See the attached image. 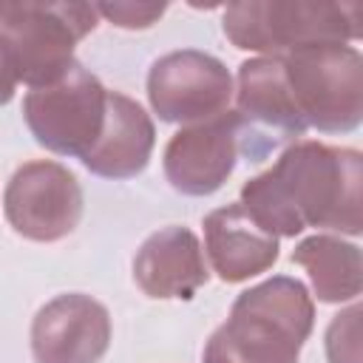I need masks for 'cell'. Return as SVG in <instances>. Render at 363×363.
Instances as JSON below:
<instances>
[{"instance_id": "5", "label": "cell", "mask_w": 363, "mask_h": 363, "mask_svg": "<svg viewBox=\"0 0 363 363\" xmlns=\"http://www.w3.org/2000/svg\"><path fill=\"white\" fill-rule=\"evenodd\" d=\"M284 74L306 128L354 130L363 119V57L346 43L309 45L284 57Z\"/></svg>"}, {"instance_id": "7", "label": "cell", "mask_w": 363, "mask_h": 363, "mask_svg": "<svg viewBox=\"0 0 363 363\" xmlns=\"http://www.w3.org/2000/svg\"><path fill=\"white\" fill-rule=\"evenodd\" d=\"M267 150L235 111H224L173 133L164 147V176L179 193L210 196L230 179L241 153L255 162Z\"/></svg>"}, {"instance_id": "10", "label": "cell", "mask_w": 363, "mask_h": 363, "mask_svg": "<svg viewBox=\"0 0 363 363\" xmlns=\"http://www.w3.org/2000/svg\"><path fill=\"white\" fill-rule=\"evenodd\" d=\"M111 343L108 309L82 292L57 295L31 323L37 363H99Z\"/></svg>"}, {"instance_id": "11", "label": "cell", "mask_w": 363, "mask_h": 363, "mask_svg": "<svg viewBox=\"0 0 363 363\" xmlns=\"http://www.w3.org/2000/svg\"><path fill=\"white\" fill-rule=\"evenodd\" d=\"M238 116L272 150L278 142L298 139L306 130L286 85L284 57H255L238 65Z\"/></svg>"}, {"instance_id": "9", "label": "cell", "mask_w": 363, "mask_h": 363, "mask_svg": "<svg viewBox=\"0 0 363 363\" xmlns=\"http://www.w3.org/2000/svg\"><path fill=\"white\" fill-rule=\"evenodd\" d=\"M233 77L204 51H170L150 65L147 99L164 122H204L227 111Z\"/></svg>"}, {"instance_id": "18", "label": "cell", "mask_w": 363, "mask_h": 363, "mask_svg": "<svg viewBox=\"0 0 363 363\" xmlns=\"http://www.w3.org/2000/svg\"><path fill=\"white\" fill-rule=\"evenodd\" d=\"M14 88H17V77H14L6 54L0 51V105H6L14 96Z\"/></svg>"}, {"instance_id": "3", "label": "cell", "mask_w": 363, "mask_h": 363, "mask_svg": "<svg viewBox=\"0 0 363 363\" xmlns=\"http://www.w3.org/2000/svg\"><path fill=\"white\" fill-rule=\"evenodd\" d=\"M363 6L329 0H252L224 11V34L235 48L292 54L309 45H332L360 37Z\"/></svg>"}, {"instance_id": "19", "label": "cell", "mask_w": 363, "mask_h": 363, "mask_svg": "<svg viewBox=\"0 0 363 363\" xmlns=\"http://www.w3.org/2000/svg\"><path fill=\"white\" fill-rule=\"evenodd\" d=\"M0 11H3V3H0Z\"/></svg>"}, {"instance_id": "13", "label": "cell", "mask_w": 363, "mask_h": 363, "mask_svg": "<svg viewBox=\"0 0 363 363\" xmlns=\"http://www.w3.org/2000/svg\"><path fill=\"white\" fill-rule=\"evenodd\" d=\"M204 247L213 269L227 284L261 275L278 258V238L258 227L241 201L218 207L204 218Z\"/></svg>"}, {"instance_id": "2", "label": "cell", "mask_w": 363, "mask_h": 363, "mask_svg": "<svg viewBox=\"0 0 363 363\" xmlns=\"http://www.w3.org/2000/svg\"><path fill=\"white\" fill-rule=\"evenodd\" d=\"M312 318L306 286L275 275L235 298L230 318L204 346V363H298Z\"/></svg>"}, {"instance_id": "17", "label": "cell", "mask_w": 363, "mask_h": 363, "mask_svg": "<svg viewBox=\"0 0 363 363\" xmlns=\"http://www.w3.org/2000/svg\"><path fill=\"white\" fill-rule=\"evenodd\" d=\"M164 3H99L96 14L119 28H147L164 14Z\"/></svg>"}, {"instance_id": "12", "label": "cell", "mask_w": 363, "mask_h": 363, "mask_svg": "<svg viewBox=\"0 0 363 363\" xmlns=\"http://www.w3.org/2000/svg\"><path fill=\"white\" fill-rule=\"evenodd\" d=\"M133 278L147 298H193L207 284L199 238L176 224L153 233L133 258Z\"/></svg>"}, {"instance_id": "16", "label": "cell", "mask_w": 363, "mask_h": 363, "mask_svg": "<svg viewBox=\"0 0 363 363\" xmlns=\"http://www.w3.org/2000/svg\"><path fill=\"white\" fill-rule=\"evenodd\" d=\"M329 363H360V306H352L329 323L326 332Z\"/></svg>"}, {"instance_id": "6", "label": "cell", "mask_w": 363, "mask_h": 363, "mask_svg": "<svg viewBox=\"0 0 363 363\" xmlns=\"http://www.w3.org/2000/svg\"><path fill=\"white\" fill-rule=\"evenodd\" d=\"M105 108V85L79 62H74L57 82L28 91L23 116L45 150L82 159L102 133Z\"/></svg>"}, {"instance_id": "14", "label": "cell", "mask_w": 363, "mask_h": 363, "mask_svg": "<svg viewBox=\"0 0 363 363\" xmlns=\"http://www.w3.org/2000/svg\"><path fill=\"white\" fill-rule=\"evenodd\" d=\"M153 136V122L145 108L119 91H108L102 133L82 156V164L105 179H130L145 170Z\"/></svg>"}, {"instance_id": "4", "label": "cell", "mask_w": 363, "mask_h": 363, "mask_svg": "<svg viewBox=\"0 0 363 363\" xmlns=\"http://www.w3.org/2000/svg\"><path fill=\"white\" fill-rule=\"evenodd\" d=\"M91 3H3L0 51L17 82L45 88L74 65V45L94 31Z\"/></svg>"}, {"instance_id": "1", "label": "cell", "mask_w": 363, "mask_h": 363, "mask_svg": "<svg viewBox=\"0 0 363 363\" xmlns=\"http://www.w3.org/2000/svg\"><path fill=\"white\" fill-rule=\"evenodd\" d=\"M360 184L357 150L303 139L289 145L269 170L244 182L241 207L275 238L306 227L357 235L363 230Z\"/></svg>"}, {"instance_id": "8", "label": "cell", "mask_w": 363, "mask_h": 363, "mask_svg": "<svg viewBox=\"0 0 363 363\" xmlns=\"http://www.w3.org/2000/svg\"><path fill=\"white\" fill-rule=\"evenodd\" d=\"M6 218L31 241H57L74 233L82 216V187L60 162L37 159L14 170L6 184Z\"/></svg>"}, {"instance_id": "15", "label": "cell", "mask_w": 363, "mask_h": 363, "mask_svg": "<svg viewBox=\"0 0 363 363\" xmlns=\"http://www.w3.org/2000/svg\"><path fill=\"white\" fill-rule=\"evenodd\" d=\"M292 261L309 272L315 295L326 303L352 301L363 289L360 250L335 235H312L301 241L292 252Z\"/></svg>"}]
</instances>
